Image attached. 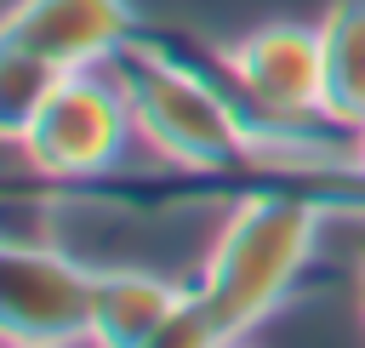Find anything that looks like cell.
<instances>
[{"instance_id":"1","label":"cell","mask_w":365,"mask_h":348,"mask_svg":"<svg viewBox=\"0 0 365 348\" xmlns=\"http://www.w3.org/2000/svg\"><path fill=\"white\" fill-rule=\"evenodd\" d=\"M325 205L302 188V171H251L240 200L228 205L200 274L194 302L217 319L228 342L268 325L302 285L314 251H319Z\"/></svg>"},{"instance_id":"2","label":"cell","mask_w":365,"mask_h":348,"mask_svg":"<svg viewBox=\"0 0 365 348\" xmlns=\"http://www.w3.org/2000/svg\"><path fill=\"white\" fill-rule=\"evenodd\" d=\"M131 143H137V126L114 68H74L51 86L17 154L40 183L57 188V183H91L131 165Z\"/></svg>"},{"instance_id":"3","label":"cell","mask_w":365,"mask_h":348,"mask_svg":"<svg viewBox=\"0 0 365 348\" xmlns=\"http://www.w3.org/2000/svg\"><path fill=\"white\" fill-rule=\"evenodd\" d=\"M91 280L74 251L6 240L0 251V337L6 342H86L91 331Z\"/></svg>"},{"instance_id":"4","label":"cell","mask_w":365,"mask_h":348,"mask_svg":"<svg viewBox=\"0 0 365 348\" xmlns=\"http://www.w3.org/2000/svg\"><path fill=\"white\" fill-rule=\"evenodd\" d=\"M228 80L274 120L291 126H331L325 120V51L319 23H257L234 46H217Z\"/></svg>"},{"instance_id":"5","label":"cell","mask_w":365,"mask_h":348,"mask_svg":"<svg viewBox=\"0 0 365 348\" xmlns=\"http://www.w3.org/2000/svg\"><path fill=\"white\" fill-rule=\"evenodd\" d=\"M143 34V11L131 0H17L0 17V51L40 57L63 74L108 68Z\"/></svg>"},{"instance_id":"6","label":"cell","mask_w":365,"mask_h":348,"mask_svg":"<svg viewBox=\"0 0 365 348\" xmlns=\"http://www.w3.org/2000/svg\"><path fill=\"white\" fill-rule=\"evenodd\" d=\"M188 297H194V285L165 280L154 268H97L86 342L91 348H143Z\"/></svg>"},{"instance_id":"7","label":"cell","mask_w":365,"mask_h":348,"mask_svg":"<svg viewBox=\"0 0 365 348\" xmlns=\"http://www.w3.org/2000/svg\"><path fill=\"white\" fill-rule=\"evenodd\" d=\"M319 51H325V120L359 131L365 126V0L325 6Z\"/></svg>"},{"instance_id":"8","label":"cell","mask_w":365,"mask_h":348,"mask_svg":"<svg viewBox=\"0 0 365 348\" xmlns=\"http://www.w3.org/2000/svg\"><path fill=\"white\" fill-rule=\"evenodd\" d=\"M57 80H63V68H51L40 57H23V51H0V137L11 148L23 143V131L34 126V114L51 97Z\"/></svg>"},{"instance_id":"9","label":"cell","mask_w":365,"mask_h":348,"mask_svg":"<svg viewBox=\"0 0 365 348\" xmlns=\"http://www.w3.org/2000/svg\"><path fill=\"white\" fill-rule=\"evenodd\" d=\"M222 342H228V337L217 331V319L188 297V302H182V308H177V314H171L143 348H222Z\"/></svg>"},{"instance_id":"10","label":"cell","mask_w":365,"mask_h":348,"mask_svg":"<svg viewBox=\"0 0 365 348\" xmlns=\"http://www.w3.org/2000/svg\"><path fill=\"white\" fill-rule=\"evenodd\" d=\"M6 348H91V342H6Z\"/></svg>"},{"instance_id":"11","label":"cell","mask_w":365,"mask_h":348,"mask_svg":"<svg viewBox=\"0 0 365 348\" xmlns=\"http://www.w3.org/2000/svg\"><path fill=\"white\" fill-rule=\"evenodd\" d=\"M354 165H359V171H365V126H359V131H354Z\"/></svg>"},{"instance_id":"12","label":"cell","mask_w":365,"mask_h":348,"mask_svg":"<svg viewBox=\"0 0 365 348\" xmlns=\"http://www.w3.org/2000/svg\"><path fill=\"white\" fill-rule=\"evenodd\" d=\"M359 297H365V240H359Z\"/></svg>"},{"instance_id":"13","label":"cell","mask_w":365,"mask_h":348,"mask_svg":"<svg viewBox=\"0 0 365 348\" xmlns=\"http://www.w3.org/2000/svg\"><path fill=\"white\" fill-rule=\"evenodd\" d=\"M222 348H251V342H245V337H240V342H222Z\"/></svg>"},{"instance_id":"14","label":"cell","mask_w":365,"mask_h":348,"mask_svg":"<svg viewBox=\"0 0 365 348\" xmlns=\"http://www.w3.org/2000/svg\"><path fill=\"white\" fill-rule=\"evenodd\" d=\"M359 325H365V297H359Z\"/></svg>"}]
</instances>
